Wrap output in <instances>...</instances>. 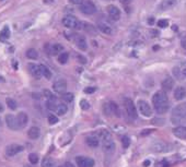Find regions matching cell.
Returning <instances> with one entry per match:
<instances>
[{
    "label": "cell",
    "mask_w": 186,
    "mask_h": 167,
    "mask_svg": "<svg viewBox=\"0 0 186 167\" xmlns=\"http://www.w3.org/2000/svg\"><path fill=\"white\" fill-rule=\"evenodd\" d=\"M168 25H169L168 20H165V19H161V20H159V22H158V26H159V28H166Z\"/></svg>",
    "instance_id": "42"
},
{
    "label": "cell",
    "mask_w": 186,
    "mask_h": 167,
    "mask_svg": "<svg viewBox=\"0 0 186 167\" xmlns=\"http://www.w3.org/2000/svg\"><path fill=\"white\" fill-rule=\"evenodd\" d=\"M152 104L158 114H164L168 112L170 105H169L168 95L164 91H158L152 96Z\"/></svg>",
    "instance_id": "1"
},
{
    "label": "cell",
    "mask_w": 186,
    "mask_h": 167,
    "mask_svg": "<svg viewBox=\"0 0 186 167\" xmlns=\"http://www.w3.org/2000/svg\"><path fill=\"white\" fill-rule=\"evenodd\" d=\"M57 104H58V103L56 102V101H47V103H46V106H47V108L49 110H52V112H55Z\"/></svg>",
    "instance_id": "37"
},
{
    "label": "cell",
    "mask_w": 186,
    "mask_h": 167,
    "mask_svg": "<svg viewBox=\"0 0 186 167\" xmlns=\"http://www.w3.org/2000/svg\"><path fill=\"white\" fill-rule=\"evenodd\" d=\"M29 162H30L32 165L37 164V163H38L37 154H35V153H31V154H29Z\"/></svg>",
    "instance_id": "35"
},
{
    "label": "cell",
    "mask_w": 186,
    "mask_h": 167,
    "mask_svg": "<svg viewBox=\"0 0 186 167\" xmlns=\"http://www.w3.org/2000/svg\"><path fill=\"white\" fill-rule=\"evenodd\" d=\"M159 49V46L158 45H156V46H154V47H153V50H158Z\"/></svg>",
    "instance_id": "57"
},
{
    "label": "cell",
    "mask_w": 186,
    "mask_h": 167,
    "mask_svg": "<svg viewBox=\"0 0 186 167\" xmlns=\"http://www.w3.org/2000/svg\"><path fill=\"white\" fill-rule=\"evenodd\" d=\"M6 123L11 130H20V125H19V120L17 116L13 115H7L6 116Z\"/></svg>",
    "instance_id": "9"
},
{
    "label": "cell",
    "mask_w": 186,
    "mask_h": 167,
    "mask_svg": "<svg viewBox=\"0 0 186 167\" xmlns=\"http://www.w3.org/2000/svg\"><path fill=\"white\" fill-rule=\"evenodd\" d=\"M151 150L153 151V152H157V153H164L169 150V146H168L166 143L162 142V141H158V142H156V143L152 144Z\"/></svg>",
    "instance_id": "15"
},
{
    "label": "cell",
    "mask_w": 186,
    "mask_h": 167,
    "mask_svg": "<svg viewBox=\"0 0 186 167\" xmlns=\"http://www.w3.org/2000/svg\"><path fill=\"white\" fill-rule=\"evenodd\" d=\"M150 164H151V162L149 160H147V161H145V162H143V166H145V167H148Z\"/></svg>",
    "instance_id": "51"
},
{
    "label": "cell",
    "mask_w": 186,
    "mask_h": 167,
    "mask_svg": "<svg viewBox=\"0 0 186 167\" xmlns=\"http://www.w3.org/2000/svg\"><path fill=\"white\" fill-rule=\"evenodd\" d=\"M0 125H1V119H0Z\"/></svg>",
    "instance_id": "60"
},
{
    "label": "cell",
    "mask_w": 186,
    "mask_h": 167,
    "mask_svg": "<svg viewBox=\"0 0 186 167\" xmlns=\"http://www.w3.org/2000/svg\"><path fill=\"white\" fill-rule=\"evenodd\" d=\"M102 145H103L104 152L107 153V154H112V153L115 151L116 145H115V142L113 141V139H112V138L102 141Z\"/></svg>",
    "instance_id": "14"
},
{
    "label": "cell",
    "mask_w": 186,
    "mask_h": 167,
    "mask_svg": "<svg viewBox=\"0 0 186 167\" xmlns=\"http://www.w3.org/2000/svg\"><path fill=\"white\" fill-rule=\"evenodd\" d=\"M24 150V147L22 146L21 144H17V143H12V144H9L7 147H6V155L9 157H12L14 156V155L19 154V153H21L22 151Z\"/></svg>",
    "instance_id": "8"
},
{
    "label": "cell",
    "mask_w": 186,
    "mask_h": 167,
    "mask_svg": "<svg viewBox=\"0 0 186 167\" xmlns=\"http://www.w3.org/2000/svg\"><path fill=\"white\" fill-rule=\"evenodd\" d=\"M124 106H125V109H126V112H127V115L130 119H136L138 114H137V108L134 104L133 100L130 98H125L124 100Z\"/></svg>",
    "instance_id": "3"
},
{
    "label": "cell",
    "mask_w": 186,
    "mask_h": 167,
    "mask_svg": "<svg viewBox=\"0 0 186 167\" xmlns=\"http://www.w3.org/2000/svg\"><path fill=\"white\" fill-rule=\"evenodd\" d=\"M162 90L164 91V92H169V91H171L172 89H173L174 86V80L172 79L171 77H168L165 78L163 81H162Z\"/></svg>",
    "instance_id": "20"
},
{
    "label": "cell",
    "mask_w": 186,
    "mask_h": 167,
    "mask_svg": "<svg viewBox=\"0 0 186 167\" xmlns=\"http://www.w3.org/2000/svg\"><path fill=\"white\" fill-rule=\"evenodd\" d=\"M81 28L84 31H87L88 33H94L95 32V28H94V26L91 24H89V23H86V22H81Z\"/></svg>",
    "instance_id": "32"
},
{
    "label": "cell",
    "mask_w": 186,
    "mask_h": 167,
    "mask_svg": "<svg viewBox=\"0 0 186 167\" xmlns=\"http://www.w3.org/2000/svg\"><path fill=\"white\" fill-rule=\"evenodd\" d=\"M69 1L73 5H81L83 2V0H69Z\"/></svg>",
    "instance_id": "47"
},
{
    "label": "cell",
    "mask_w": 186,
    "mask_h": 167,
    "mask_svg": "<svg viewBox=\"0 0 186 167\" xmlns=\"http://www.w3.org/2000/svg\"><path fill=\"white\" fill-rule=\"evenodd\" d=\"M41 131L38 127H31L28 131V137L30 138L31 140H36L40 138Z\"/></svg>",
    "instance_id": "24"
},
{
    "label": "cell",
    "mask_w": 186,
    "mask_h": 167,
    "mask_svg": "<svg viewBox=\"0 0 186 167\" xmlns=\"http://www.w3.org/2000/svg\"><path fill=\"white\" fill-rule=\"evenodd\" d=\"M181 46L184 48V49H186V36L181 40Z\"/></svg>",
    "instance_id": "46"
},
{
    "label": "cell",
    "mask_w": 186,
    "mask_h": 167,
    "mask_svg": "<svg viewBox=\"0 0 186 167\" xmlns=\"http://www.w3.org/2000/svg\"><path fill=\"white\" fill-rule=\"evenodd\" d=\"M40 67H41V71H42V74H43V77H45L47 80L52 79V72H50V70L44 65H40Z\"/></svg>",
    "instance_id": "30"
},
{
    "label": "cell",
    "mask_w": 186,
    "mask_h": 167,
    "mask_svg": "<svg viewBox=\"0 0 186 167\" xmlns=\"http://www.w3.org/2000/svg\"><path fill=\"white\" fill-rule=\"evenodd\" d=\"M43 94H44V96H45V97L47 98L48 101H56L55 95H54L53 93L50 92V91H48V90H44V91H43Z\"/></svg>",
    "instance_id": "38"
},
{
    "label": "cell",
    "mask_w": 186,
    "mask_h": 167,
    "mask_svg": "<svg viewBox=\"0 0 186 167\" xmlns=\"http://www.w3.org/2000/svg\"><path fill=\"white\" fill-rule=\"evenodd\" d=\"M28 68H29V71L31 72V74H32L34 78L40 79L41 77H43L42 71H41V67L38 65H35V63H30Z\"/></svg>",
    "instance_id": "17"
},
{
    "label": "cell",
    "mask_w": 186,
    "mask_h": 167,
    "mask_svg": "<svg viewBox=\"0 0 186 167\" xmlns=\"http://www.w3.org/2000/svg\"><path fill=\"white\" fill-rule=\"evenodd\" d=\"M80 11L86 15H92L96 12V7L91 0H86L80 5Z\"/></svg>",
    "instance_id": "5"
},
{
    "label": "cell",
    "mask_w": 186,
    "mask_h": 167,
    "mask_svg": "<svg viewBox=\"0 0 186 167\" xmlns=\"http://www.w3.org/2000/svg\"><path fill=\"white\" fill-rule=\"evenodd\" d=\"M119 1H121L123 5H128V3H130L131 0H119Z\"/></svg>",
    "instance_id": "50"
},
{
    "label": "cell",
    "mask_w": 186,
    "mask_h": 167,
    "mask_svg": "<svg viewBox=\"0 0 186 167\" xmlns=\"http://www.w3.org/2000/svg\"><path fill=\"white\" fill-rule=\"evenodd\" d=\"M68 58H69L68 52H61V54H59V56H58V61H59V63H61V65H65V63H67V61H68Z\"/></svg>",
    "instance_id": "33"
},
{
    "label": "cell",
    "mask_w": 186,
    "mask_h": 167,
    "mask_svg": "<svg viewBox=\"0 0 186 167\" xmlns=\"http://www.w3.org/2000/svg\"><path fill=\"white\" fill-rule=\"evenodd\" d=\"M52 1H53V0H44V2L45 3H50Z\"/></svg>",
    "instance_id": "55"
},
{
    "label": "cell",
    "mask_w": 186,
    "mask_h": 167,
    "mask_svg": "<svg viewBox=\"0 0 186 167\" xmlns=\"http://www.w3.org/2000/svg\"><path fill=\"white\" fill-rule=\"evenodd\" d=\"M122 145L124 149H127L130 145V139L128 137H123L122 138Z\"/></svg>",
    "instance_id": "39"
},
{
    "label": "cell",
    "mask_w": 186,
    "mask_h": 167,
    "mask_svg": "<svg viewBox=\"0 0 186 167\" xmlns=\"http://www.w3.org/2000/svg\"><path fill=\"white\" fill-rule=\"evenodd\" d=\"M86 143L90 147L95 149V147H98L99 144H100V139H99V137L96 135H89V137H87Z\"/></svg>",
    "instance_id": "18"
},
{
    "label": "cell",
    "mask_w": 186,
    "mask_h": 167,
    "mask_svg": "<svg viewBox=\"0 0 186 167\" xmlns=\"http://www.w3.org/2000/svg\"><path fill=\"white\" fill-rule=\"evenodd\" d=\"M138 109L141 112V115L145 117H151L152 116V108L150 107L148 102L143 100L138 101Z\"/></svg>",
    "instance_id": "7"
},
{
    "label": "cell",
    "mask_w": 186,
    "mask_h": 167,
    "mask_svg": "<svg viewBox=\"0 0 186 167\" xmlns=\"http://www.w3.org/2000/svg\"><path fill=\"white\" fill-rule=\"evenodd\" d=\"M186 119V103L180 104L172 110L171 121L173 125H179Z\"/></svg>",
    "instance_id": "2"
},
{
    "label": "cell",
    "mask_w": 186,
    "mask_h": 167,
    "mask_svg": "<svg viewBox=\"0 0 186 167\" xmlns=\"http://www.w3.org/2000/svg\"><path fill=\"white\" fill-rule=\"evenodd\" d=\"M61 97H63V100L65 101V102L71 103L73 101V98H75V96H73L72 93H64V94L61 95Z\"/></svg>",
    "instance_id": "34"
},
{
    "label": "cell",
    "mask_w": 186,
    "mask_h": 167,
    "mask_svg": "<svg viewBox=\"0 0 186 167\" xmlns=\"http://www.w3.org/2000/svg\"><path fill=\"white\" fill-rule=\"evenodd\" d=\"M68 110V107H67V105L66 104H63V103H58L57 106H56V109H55V112L57 114L58 116H64L67 112Z\"/></svg>",
    "instance_id": "26"
},
{
    "label": "cell",
    "mask_w": 186,
    "mask_h": 167,
    "mask_svg": "<svg viewBox=\"0 0 186 167\" xmlns=\"http://www.w3.org/2000/svg\"><path fill=\"white\" fill-rule=\"evenodd\" d=\"M17 117H18V120H19V125H20V128L22 129V128H24L25 126L28 125L29 122V117L28 115L25 114V112H19L18 115H17Z\"/></svg>",
    "instance_id": "25"
},
{
    "label": "cell",
    "mask_w": 186,
    "mask_h": 167,
    "mask_svg": "<svg viewBox=\"0 0 186 167\" xmlns=\"http://www.w3.org/2000/svg\"><path fill=\"white\" fill-rule=\"evenodd\" d=\"M45 50L48 55H58V54H61L64 50V46L60 45V44H54V45H45Z\"/></svg>",
    "instance_id": "10"
},
{
    "label": "cell",
    "mask_w": 186,
    "mask_h": 167,
    "mask_svg": "<svg viewBox=\"0 0 186 167\" xmlns=\"http://www.w3.org/2000/svg\"><path fill=\"white\" fill-rule=\"evenodd\" d=\"M24 167H34V166H33V165L31 164V165H24Z\"/></svg>",
    "instance_id": "58"
},
{
    "label": "cell",
    "mask_w": 186,
    "mask_h": 167,
    "mask_svg": "<svg viewBox=\"0 0 186 167\" xmlns=\"http://www.w3.org/2000/svg\"><path fill=\"white\" fill-rule=\"evenodd\" d=\"M172 30H173L174 32H175V31H177V26H176V25H173V26H172Z\"/></svg>",
    "instance_id": "53"
},
{
    "label": "cell",
    "mask_w": 186,
    "mask_h": 167,
    "mask_svg": "<svg viewBox=\"0 0 186 167\" xmlns=\"http://www.w3.org/2000/svg\"><path fill=\"white\" fill-rule=\"evenodd\" d=\"M80 107L82 108L83 110H87V109H89V108H90V104H89L88 101L82 100V101L80 102Z\"/></svg>",
    "instance_id": "41"
},
{
    "label": "cell",
    "mask_w": 186,
    "mask_h": 167,
    "mask_svg": "<svg viewBox=\"0 0 186 167\" xmlns=\"http://www.w3.org/2000/svg\"><path fill=\"white\" fill-rule=\"evenodd\" d=\"M173 73H174V75H175L177 79H180L181 80L182 79V75H181V73H180V70H179V68H174L173 69Z\"/></svg>",
    "instance_id": "43"
},
{
    "label": "cell",
    "mask_w": 186,
    "mask_h": 167,
    "mask_svg": "<svg viewBox=\"0 0 186 167\" xmlns=\"http://www.w3.org/2000/svg\"><path fill=\"white\" fill-rule=\"evenodd\" d=\"M76 162L78 167H93L94 166V161L91 157L86 156H78L76 157Z\"/></svg>",
    "instance_id": "12"
},
{
    "label": "cell",
    "mask_w": 186,
    "mask_h": 167,
    "mask_svg": "<svg viewBox=\"0 0 186 167\" xmlns=\"http://www.w3.org/2000/svg\"><path fill=\"white\" fill-rule=\"evenodd\" d=\"M10 37V30L8 26L3 28V30L0 32V40H7Z\"/></svg>",
    "instance_id": "29"
},
{
    "label": "cell",
    "mask_w": 186,
    "mask_h": 167,
    "mask_svg": "<svg viewBox=\"0 0 186 167\" xmlns=\"http://www.w3.org/2000/svg\"><path fill=\"white\" fill-rule=\"evenodd\" d=\"M77 58H78V61L79 63H87V59L84 57H82V56H77Z\"/></svg>",
    "instance_id": "45"
},
{
    "label": "cell",
    "mask_w": 186,
    "mask_h": 167,
    "mask_svg": "<svg viewBox=\"0 0 186 167\" xmlns=\"http://www.w3.org/2000/svg\"><path fill=\"white\" fill-rule=\"evenodd\" d=\"M153 23H154V19H153V17H149V19H148V24L152 25Z\"/></svg>",
    "instance_id": "49"
},
{
    "label": "cell",
    "mask_w": 186,
    "mask_h": 167,
    "mask_svg": "<svg viewBox=\"0 0 186 167\" xmlns=\"http://www.w3.org/2000/svg\"><path fill=\"white\" fill-rule=\"evenodd\" d=\"M42 167H55V162L50 157H45L42 161Z\"/></svg>",
    "instance_id": "31"
},
{
    "label": "cell",
    "mask_w": 186,
    "mask_h": 167,
    "mask_svg": "<svg viewBox=\"0 0 186 167\" xmlns=\"http://www.w3.org/2000/svg\"><path fill=\"white\" fill-rule=\"evenodd\" d=\"M103 112L105 115L110 116V115H113L116 116V117H119L121 116V112H119V108H118L117 104L114 102H108L105 103L103 106Z\"/></svg>",
    "instance_id": "4"
},
{
    "label": "cell",
    "mask_w": 186,
    "mask_h": 167,
    "mask_svg": "<svg viewBox=\"0 0 186 167\" xmlns=\"http://www.w3.org/2000/svg\"><path fill=\"white\" fill-rule=\"evenodd\" d=\"M94 92H95V87H87V89H84V93H87V94H91V93Z\"/></svg>",
    "instance_id": "44"
},
{
    "label": "cell",
    "mask_w": 186,
    "mask_h": 167,
    "mask_svg": "<svg viewBox=\"0 0 186 167\" xmlns=\"http://www.w3.org/2000/svg\"><path fill=\"white\" fill-rule=\"evenodd\" d=\"M98 28L101 31V32L104 33V34H106V35H111L112 32H113L111 25H108L106 22H99L98 23Z\"/></svg>",
    "instance_id": "23"
},
{
    "label": "cell",
    "mask_w": 186,
    "mask_h": 167,
    "mask_svg": "<svg viewBox=\"0 0 186 167\" xmlns=\"http://www.w3.org/2000/svg\"><path fill=\"white\" fill-rule=\"evenodd\" d=\"M64 167H75V165H73L72 163H70V162H66L65 165H64Z\"/></svg>",
    "instance_id": "48"
},
{
    "label": "cell",
    "mask_w": 186,
    "mask_h": 167,
    "mask_svg": "<svg viewBox=\"0 0 186 167\" xmlns=\"http://www.w3.org/2000/svg\"><path fill=\"white\" fill-rule=\"evenodd\" d=\"M186 96V89L183 86H177L174 91V98L176 101H182Z\"/></svg>",
    "instance_id": "22"
},
{
    "label": "cell",
    "mask_w": 186,
    "mask_h": 167,
    "mask_svg": "<svg viewBox=\"0 0 186 167\" xmlns=\"http://www.w3.org/2000/svg\"><path fill=\"white\" fill-rule=\"evenodd\" d=\"M96 135H98L99 139H100L101 141H104V140L112 138L111 132H110L108 130H106V129H101V130H99V132L96 133Z\"/></svg>",
    "instance_id": "27"
},
{
    "label": "cell",
    "mask_w": 186,
    "mask_h": 167,
    "mask_svg": "<svg viewBox=\"0 0 186 167\" xmlns=\"http://www.w3.org/2000/svg\"><path fill=\"white\" fill-rule=\"evenodd\" d=\"M106 10H107L108 17H111L113 21H118L121 19V11H119V9H118L116 6H114V5L107 6Z\"/></svg>",
    "instance_id": "11"
},
{
    "label": "cell",
    "mask_w": 186,
    "mask_h": 167,
    "mask_svg": "<svg viewBox=\"0 0 186 167\" xmlns=\"http://www.w3.org/2000/svg\"><path fill=\"white\" fill-rule=\"evenodd\" d=\"M182 72H183V75H184V77H186V68L183 70V71H182Z\"/></svg>",
    "instance_id": "56"
},
{
    "label": "cell",
    "mask_w": 186,
    "mask_h": 167,
    "mask_svg": "<svg viewBox=\"0 0 186 167\" xmlns=\"http://www.w3.org/2000/svg\"><path fill=\"white\" fill-rule=\"evenodd\" d=\"M63 24L67 28H77L80 30L81 28V22L77 20V17H72V15H67L63 19Z\"/></svg>",
    "instance_id": "6"
},
{
    "label": "cell",
    "mask_w": 186,
    "mask_h": 167,
    "mask_svg": "<svg viewBox=\"0 0 186 167\" xmlns=\"http://www.w3.org/2000/svg\"><path fill=\"white\" fill-rule=\"evenodd\" d=\"M25 55H26V57H28L29 59H32V60H35L38 58L37 50L34 49V48H29V49L26 50V52H25Z\"/></svg>",
    "instance_id": "28"
},
{
    "label": "cell",
    "mask_w": 186,
    "mask_h": 167,
    "mask_svg": "<svg viewBox=\"0 0 186 167\" xmlns=\"http://www.w3.org/2000/svg\"><path fill=\"white\" fill-rule=\"evenodd\" d=\"M73 40H75L76 45L78 46L79 49H81V50H87V48H88V44H87L86 38L83 37V36H80V35H75V37H73Z\"/></svg>",
    "instance_id": "16"
},
{
    "label": "cell",
    "mask_w": 186,
    "mask_h": 167,
    "mask_svg": "<svg viewBox=\"0 0 186 167\" xmlns=\"http://www.w3.org/2000/svg\"><path fill=\"white\" fill-rule=\"evenodd\" d=\"M176 3H177V0H162L160 6H159V9L162 11H165L168 9L173 8Z\"/></svg>",
    "instance_id": "21"
},
{
    "label": "cell",
    "mask_w": 186,
    "mask_h": 167,
    "mask_svg": "<svg viewBox=\"0 0 186 167\" xmlns=\"http://www.w3.org/2000/svg\"><path fill=\"white\" fill-rule=\"evenodd\" d=\"M7 106L9 108H10L11 110H14V109H17V102H15L14 100H12V98H8L7 100Z\"/></svg>",
    "instance_id": "36"
},
{
    "label": "cell",
    "mask_w": 186,
    "mask_h": 167,
    "mask_svg": "<svg viewBox=\"0 0 186 167\" xmlns=\"http://www.w3.org/2000/svg\"><path fill=\"white\" fill-rule=\"evenodd\" d=\"M3 112V106H2V104L0 103V112Z\"/></svg>",
    "instance_id": "54"
},
{
    "label": "cell",
    "mask_w": 186,
    "mask_h": 167,
    "mask_svg": "<svg viewBox=\"0 0 186 167\" xmlns=\"http://www.w3.org/2000/svg\"><path fill=\"white\" fill-rule=\"evenodd\" d=\"M57 122H58L57 116H55V115H49V116H48V123H49V125H56Z\"/></svg>",
    "instance_id": "40"
},
{
    "label": "cell",
    "mask_w": 186,
    "mask_h": 167,
    "mask_svg": "<svg viewBox=\"0 0 186 167\" xmlns=\"http://www.w3.org/2000/svg\"><path fill=\"white\" fill-rule=\"evenodd\" d=\"M173 135L179 139L186 140V127L185 126H179V127L174 128Z\"/></svg>",
    "instance_id": "19"
},
{
    "label": "cell",
    "mask_w": 186,
    "mask_h": 167,
    "mask_svg": "<svg viewBox=\"0 0 186 167\" xmlns=\"http://www.w3.org/2000/svg\"><path fill=\"white\" fill-rule=\"evenodd\" d=\"M3 81H5V79L2 77H0V82H3Z\"/></svg>",
    "instance_id": "59"
},
{
    "label": "cell",
    "mask_w": 186,
    "mask_h": 167,
    "mask_svg": "<svg viewBox=\"0 0 186 167\" xmlns=\"http://www.w3.org/2000/svg\"><path fill=\"white\" fill-rule=\"evenodd\" d=\"M152 130H149V129H146V131H143L142 133H141V135H147V133H150Z\"/></svg>",
    "instance_id": "52"
},
{
    "label": "cell",
    "mask_w": 186,
    "mask_h": 167,
    "mask_svg": "<svg viewBox=\"0 0 186 167\" xmlns=\"http://www.w3.org/2000/svg\"><path fill=\"white\" fill-rule=\"evenodd\" d=\"M53 90L58 94H64L66 92V90H67V82L65 80H63V79L55 81L53 83Z\"/></svg>",
    "instance_id": "13"
}]
</instances>
